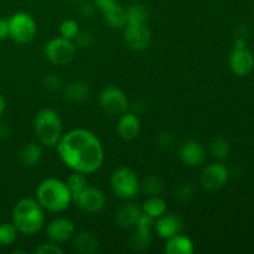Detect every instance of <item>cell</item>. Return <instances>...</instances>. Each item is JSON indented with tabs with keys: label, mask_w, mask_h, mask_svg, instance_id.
<instances>
[{
	"label": "cell",
	"mask_w": 254,
	"mask_h": 254,
	"mask_svg": "<svg viewBox=\"0 0 254 254\" xmlns=\"http://www.w3.org/2000/svg\"><path fill=\"white\" fill-rule=\"evenodd\" d=\"M56 150L67 168L86 175L99 170L104 161L101 140L96 134L83 128L72 129L62 134Z\"/></svg>",
	"instance_id": "cell-1"
},
{
	"label": "cell",
	"mask_w": 254,
	"mask_h": 254,
	"mask_svg": "<svg viewBox=\"0 0 254 254\" xmlns=\"http://www.w3.org/2000/svg\"><path fill=\"white\" fill-rule=\"evenodd\" d=\"M12 225L17 232L25 236H34L45 225V213L36 198L24 197L12 208Z\"/></svg>",
	"instance_id": "cell-2"
},
{
	"label": "cell",
	"mask_w": 254,
	"mask_h": 254,
	"mask_svg": "<svg viewBox=\"0 0 254 254\" xmlns=\"http://www.w3.org/2000/svg\"><path fill=\"white\" fill-rule=\"evenodd\" d=\"M36 200L44 210L50 212H62L69 207L73 198L64 181L49 178L41 181L37 186Z\"/></svg>",
	"instance_id": "cell-3"
},
{
	"label": "cell",
	"mask_w": 254,
	"mask_h": 254,
	"mask_svg": "<svg viewBox=\"0 0 254 254\" xmlns=\"http://www.w3.org/2000/svg\"><path fill=\"white\" fill-rule=\"evenodd\" d=\"M62 121L54 109L44 108L36 113L34 118V131L42 145L54 148L62 136Z\"/></svg>",
	"instance_id": "cell-4"
},
{
	"label": "cell",
	"mask_w": 254,
	"mask_h": 254,
	"mask_svg": "<svg viewBox=\"0 0 254 254\" xmlns=\"http://www.w3.org/2000/svg\"><path fill=\"white\" fill-rule=\"evenodd\" d=\"M112 191L122 200H131L140 192V181L130 168H119L112 174Z\"/></svg>",
	"instance_id": "cell-5"
},
{
	"label": "cell",
	"mask_w": 254,
	"mask_h": 254,
	"mask_svg": "<svg viewBox=\"0 0 254 254\" xmlns=\"http://www.w3.org/2000/svg\"><path fill=\"white\" fill-rule=\"evenodd\" d=\"M77 47L72 40L59 36L46 42L44 47V55L51 64L56 66H66L73 61Z\"/></svg>",
	"instance_id": "cell-6"
},
{
	"label": "cell",
	"mask_w": 254,
	"mask_h": 254,
	"mask_svg": "<svg viewBox=\"0 0 254 254\" xmlns=\"http://www.w3.org/2000/svg\"><path fill=\"white\" fill-rule=\"evenodd\" d=\"M10 37L16 44L26 45L32 41L37 31L34 17L25 11H17L9 17Z\"/></svg>",
	"instance_id": "cell-7"
},
{
	"label": "cell",
	"mask_w": 254,
	"mask_h": 254,
	"mask_svg": "<svg viewBox=\"0 0 254 254\" xmlns=\"http://www.w3.org/2000/svg\"><path fill=\"white\" fill-rule=\"evenodd\" d=\"M99 104L109 116H121L129 109L127 94L118 87H106L99 94Z\"/></svg>",
	"instance_id": "cell-8"
},
{
	"label": "cell",
	"mask_w": 254,
	"mask_h": 254,
	"mask_svg": "<svg viewBox=\"0 0 254 254\" xmlns=\"http://www.w3.org/2000/svg\"><path fill=\"white\" fill-rule=\"evenodd\" d=\"M124 44L133 51H144L151 41L150 30L146 24H127L123 34Z\"/></svg>",
	"instance_id": "cell-9"
},
{
	"label": "cell",
	"mask_w": 254,
	"mask_h": 254,
	"mask_svg": "<svg viewBox=\"0 0 254 254\" xmlns=\"http://www.w3.org/2000/svg\"><path fill=\"white\" fill-rule=\"evenodd\" d=\"M73 201L78 206V208H81L84 212L97 213L103 210L107 198L101 189L87 185Z\"/></svg>",
	"instance_id": "cell-10"
},
{
	"label": "cell",
	"mask_w": 254,
	"mask_h": 254,
	"mask_svg": "<svg viewBox=\"0 0 254 254\" xmlns=\"http://www.w3.org/2000/svg\"><path fill=\"white\" fill-rule=\"evenodd\" d=\"M228 169L221 163H212L206 166L200 176V184L206 191H217L228 180Z\"/></svg>",
	"instance_id": "cell-11"
},
{
	"label": "cell",
	"mask_w": 254,
	"mask_h": 254,
	"mask_svg": "<svg viewBox=\"0 0 254 254\" xmlns=\"http://www.w3.org/2000/svg\"><path fill=\"white\" fill-rule=\"evenodd\" d=\"M74 235V223L66 217H57L52 220L46 227V236L51 242L64 243Z\"/></svg>",
	"instance_id": "cell-12"
},
{
	"label": "cell",
	"mask_w": 254,
	"mask_h": 254,
	"mask_svg": "<svg viewBox=\"0 0 254 254\" xmlns=\"http://www.w3.org/2000/svg\"><path fill=\"white\" fill-rule=\"evenodd\" d=\"M156 235L163 240H169L174 236L179 235L183 231L184 221L181 216L176 213H164L159 218H156V222L154 223Z\"/></svg>",
	"instance_id": "cell-13"
},
{
	"label": "cell",
	"mask_w": 254,
	"mask_h": 254,
	"mask_svg": "<svg viewBox=\"0 0 254 254\" xmlns=\"http://www.w3.org/2000/svg\"><path fill=\"white\" fill-rule=\"evenodd\" d=\"M230 67L233 73H236L237 76L243 77L250 74L254 67V57L252 52L247 47L235 49L231 52Z\"/></svg>",
	"instance_id": "cell-14"
},
{
	"label": "cell",
	"mask_w": 254,
	"mask_h": 254,
	"mask_svg": "<svg viewBox=\"0 0 254 254\" xmlns=\"http://www.w3.org/2000/svg\"><path fill=\"white\" fill-rule=\"evenodd\" d=\"M181 161L189 166H200L206 160V149L196 140H189L181 145L179 150Z\"/></svg>",
	"instance_id": "cell-15"
},
{
	"label": "cell",
	"mask_w": 254,
	"mask_h": 254,
	"mask_svg": "<svg viewBox=\"0 0 254 254\" xmlns=\"http://www.w3.org/2000/svg\"><path fill=\"white\" fill-rule=\"evenodd\" d=\"M140 119L138 114L127 111L119 116L117 131L124 140H133L140 133Z\"/></svg>",
	"instance_id": "cell-16"
},
{
	"label": "cell",
	"mask_w": 254,
	"mask_h": 254,
	"mask_svg": "<svg viewBox=\"0 0 254 254\" xmlns=\"http://www.w3.org/2000/svg\"><path fill=\"white\" fill-rule=\"evenodd\" d=\"M141 212V207L136 206L135 203H126L117 210L114 220L121 228L135 227Z\"/></svg>",
	"instance_id": "cell-17"
},
{
	"label": "cell",
	"mask_w": 254,
	"mask_h": 254,
	"mask_svg": "<svg viewBox=\"0 0 254 254\" xmlns=\"http://www.w3.org/2000/svg\"><path fill=\"white\" fill-rule=\"evenodd\" d=\"M73 248L82 254H94L99 248V240L93 232L79 231L73 235Z\"/></svg>",
	"instance_id": "cell-18"
},
{
	"label": "cell",
	"mask_w": 254,
	"mask_h": 254,
	"mask_svg": "<svg viewBox=\"0 0 254 254\" xmlns=\"http://www.w3.org/2000/svg\"><path fill=\"white\" fill-rule=\"evenodd\" d=\"M102 15L104 24L111 29H123L127 25L126 9L117 1L107 9L102 10Z\"/></svg>",
	"instance_id": "cell-19"
},
{
	"label": "cell",
	"mask_w": 254,
	"mask_h": 254,
	"mask_svg": "<svg viewBox=\"0 0 254 254\" xmlns=\"http://www.w3.org/2000/svg\"><path fill=\"white\" fill-rule=\"evenodd\" d=\"M166 241L168 242L164 248L166 254H192L195 251L192 241L188 236L179 233V235L174 236Z\"/></svg>",
	"instance_id": "cell-20"
},
{
	"label": "cell",
	"mask_w": 254,
	"mask_h": 254,
	"mask_svg": "<svg viewBox=\"0 0 254 254\" xmlns=\"http://www.w3.org/2000/svg\"><path fill=\"white\" fill-rule=\"evenodd\" d=\"M42 148L36 143L25 144L19 153V160L25 168H34L41 161Z\"/></svg>",
	"instance_id": "cell-21"
},
{
	"label": "cell",
	"mask_w": 254,
	"mask_h": 254,
	"mask_svg": "<svg viewBox=\"0 0 254 254\" xmlns=\"http://www.w3.org/2000/svg\"><path fill=\"white\" fill-rule=\"evenodd\" d=\"M168 210V205H166V201L164 198H161L160 196H149L148 200L143 203L141 206V211L145 215L150 216L154 220L159 218L160 216H163L164 213Z\"/></svg>",
	"instance_id": "cell-22"
},
{
	"label": "cell",
	"mask_w": 254,
	"mask_h": 254,
	"mask_svg": "<svg viewBox=\"0 0 254 254\" xmlns=\"http://www.w3.org/2000/svg\"><path fill=\"white\" fill-rule=\"evenodd\" d=\"M64 97L71 102H83L88 98L89 88L87 83L82 81L72 82L64 87Z\"/></svg>",
	"instance_id": "cell-23"
},
{
	"label": "cell",
	"mask_w": 254,
	"mask_h": 254,
	"mask_svg": "<svg viewBox=\"0 0 254 254\" xmlns=\"http://www.w3.org/2000/svg\"><path fill=\"white\" fill-rule=\"evenodd\" d=\"M151 243V230H144V228L136 227L133 235L129 238V246L133 251L141 252L146 250Z\"/></svg>",
	"instance_id": "cell-24"
},
{
	"label": "cell",
	"mask_w": 254,
	"mask_h": 254,
	"mask_svg": "<svg viewBox=\"0 0 254 254\" xmlns=\"http://www.w3.org/2000/svg\"><path fill=\"white\" fill-rule=\"evenodd\" d=\"M126 16L127 24H146L149 16L148 7L139 2L131 4L126 9Z\"/></svg>",
	"instance_id": "cell-25"
},
{
	"label": "cell",
	"mask_w": 254,
	"mask_h": 254,
	"mask_svg": "<svg viewBox=\"0 0 254 254\" xmlns=\"http://www.w3.org/2000/svg\"><path fill=\"white\" fill-rule=\"evenodd\" d=\"M66 184L67 186H68L69 191H71L72 198L74 200V198L83 191V189L88 185V180H87L86 174L73 171V174H71V175L68 176Z\"/></svg>",
	"instance_id": "cell-26"
},
{
	"label": "cell",
	"mask_w": 254,
	"mask_h": 254,
	"mask_svg": "<svg viewBox=\"0 0 254 254\" xmlns=\"http://www.w3.org/2000/svg\"><path fill=\"white\" fill-rule=\"evenodd\" d=\"M164 183L159 176L150 175L140 183V190L148 196H159L163 192Z\"/></svg>",
	"instance_id": "cell-27"
},
{
	"label": "cell",
	"mask_w": 254,
	"mask_h": 254,
	"mask_svg": "<svg viewBox=\"0 0 254 254\" xmlns=\"http://www.w3.org/2000/svg\"><path fill=\"white\" fill-rule=\"evenodd\" d=\"M17 230L15 226L9 222H4L0 225V246L7 247V246L14 245L17 238Z\"/></svg>",
	"instance_id": "cell-28"
},
{
	"label": "cell",
	"mask_w": 254,
	"mask_h": 254,
	"mask_svg": "<svg viewBox=\"0 0 254 254\" xmlns=\"http://www.w3.org/2000/svg\"><path fill=\"white\" fill-rule=\"evenodd\" d=\"M210 151L213 158L223 160L230 154V143L223 138H216L211 141Z\"/></svg>",
	"instance_id": "cell-29"
},
{
	"label": "cell",
	"mask_w": 254,
	"mask_h": 254,
	"mask_svg": "<svg viewBox=\"0 0 254 254\" xmlns=\"http://www.w3.org/2000/svg\"><path fill=\"white\" fill-rule=\"evenodd\" d=\"M79 30V25L76 20H64V21L61 22L60 25V35L64 39H68V40H73L74 36L77 35Z\"/></svg>",
	"instance_id": "cell-30"
},
{
	"label": "cell",
	"mask_w": 254,
	"mask_h": 254,
	"mask_svg": "<svg viewBox=\"0 0 254 254\" xmlns=\"http://www.w3.org/2000/svg\"><path fill=\"white\" fill-rule=\"evenodd\" d=\"M77 49H88L93 44V35L86 29H79L74 39L72 40Z\"/></svg>",
	"instance_id": "cell-31"
},
{
	"label": "cell",
	"mask_w": 254,
	"mask_h": 254,
	"mask_svg": "<svg viewBox=\"0 0 254 254\" xmlns=\"http://www.w3.org/2000/svg\"><path fill=\"white\" fill-rule=\"evenodd\" d=\"M193 192H195V188L192 184L184 183L175 191V198H178L180 202H188L193 197Z\"/></svg>",
	"instance_id": "cell-32"
},
{
	"label": "cell",
	"mask_w": 254,
	"mask_h": 254,
	"mask_svg": "<svg viewBox=\"0 0 254 254\" xmlns=\"http://www.w3.org/2000/svg\"><path fill=\"white\" fill-rule=\"evenodd\" d=\"M44 86L46 87L49 91L56 92L64 88V81H62V78L59 74L50 73L44 78Z\"/></svg>",
	"instance_id": "cell-33"
},
{
	"label": "cell",
	"mask_w": 254,
	"mask_h": 254,
	"mask_svg": "<svg viewBox=\"0 0 254 254\" xmlns=\"http://www.w3.org/2000/svg\"><path fill=\"white\" fill-rule=\"evenodd\" d=\"M35 253L36 254H62L64 253V250L60 247V245L50 241L49 243H42L40 247H37L36 250H35Z\"/></svg>",
	"instance_id": "cell-34"
},
{
	"label": "cell",
	"mask_w": 254,
	"mask_h": 254,
	"mask_svg": "<svg viewBox=\"0 0 254 254\" xmlns=\"http://www.w3.org/2000/svg\"><path fill=\"white\" fill-rule=\"evenodd\" d=\"M96 5L93 4V1H84L81 4V6H79V14H81V16L83 17V19H92V17L94 16V14H96Z\"/></svg>",
	"instance_id": "cell-35"
},
{
	"label": "cell",
	"mask_w": 254,
	"mask_h": 254,
	"mask_svg": "<svg viewBox=\"0 0 254 254\" xmlns=\"http://www.w3.org/2000/svg\"><path fill=\"white\" fill-rule=\"evenodd\" d=\"M154 223H155V220L150 216L145 215V213L141 212L140 217H139L138 222H136L135 227L139 228H144V230H151L154 227Z\"/></svg>",
	"instance_id": "cell-36"
},
{
	"label": "cell",
	"mask_w": 254,
	"mask_h": 254,
	"mask_svg": "<svg viewBox=\"0 0 254 254\" xmlns=\"http://www.w3.org/2000/svg\"><path fill=\"white\" fill-rule=\"evenodd\" d=\"M156 141H158L159 146H161V148H169V146L173 144L174 136H173V134L166 133V131H163V133H160L158 135V139H156Z\"/></svg>",
	"instance_id": "cell-37"
},
{
	"label": "cell",
	"mask_w": 254,
	"mask_h": 254,
	"mask_svg": "<svg viewBox=\"0 0 254 254\" xmlns=\"http://www.w3.org/2000/svg\"><path fill=\"white\" fill-rule=\"evenodd\" d=\"M7 37H10L9 20L5 17H0V41L6 40Z\"/></svg>",
	"instance_id": "cell-38"
},
{
	"label": "cell",
	"mask_w": 254,
	"mask_h": 254,
	"mask_svg": "<svg viewBox=\"0 0 254 254\" xmlns=\"http://www.w3.org/2000/svg\"><path fill=\"white\" fill-rule=\"evenodd\" d=\"M116 1L117 0H93V4L96 5L97 9H99L102 11V10L107 9L111 5H113Z\"/></svg>",
	"instance_id": "cell-39"
},
{
	"label": "cell",
	"mask_w": 254,
	"mask_h": 254,
	"mask_svg": "<svg viewBox=\"0 0 254 254\" xmlns=\"http://www.w3.org/2000/svg\"><path fill=\"white\" fill-rule=\"evenodd\" d=\"M11 135V129L9 126L4 123H0V139L5 140V139H9Z\"/></svg>",
	"instance_id": "cell-40"
},
{
	"label": "cell",
	"mask_w": 254,
	"mask_h": 254,
	"mask_svg": "<svg viewBox=\"0 0 254 254\" xmlns=\"http://www.w3.org/2000/svg\"><path fill=\"white\" fill-rule=\"evenodd\" d=\"M246 46H247V44H246L245 37L238 36V39L235 41V49H245Z\"/></svg>",
	"instance_id": "cell-41"
},
{
	"label": "cell",
	"mask_w": 254,
	"mask_h": 254,
	"mask_svg": "<svg viewBox=\"0 0 254 254\" xmlns=\"http://www.w3.org/2000/svg\"><path fill=\"white\" fill-rule=\"evenodd\" d=\"M5 109H6V99H5V97L0 93V118H1V116L4 114Z\"/></svg>",
	"instance_id": "cell-42"
},
{
	"label": "cell",
	"mask_w": 254,
	"mask_h": 254,
	"mask_svg": "<svg viewBox=\"0 0 254 254\" xmlns=\"http://www.w3.org/2000/svg\"><path fill=\"white\" fill-rule=\"evenodd\" d=\"M68 1H72V2H77V1H83V0H68Z\"/></svg>",
	"instance_id": "cell-43"
}]
</instances>
